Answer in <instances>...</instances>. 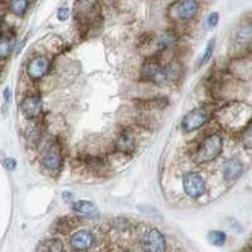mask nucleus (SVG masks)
<instances>
[{
  "instance_id": "nucleus-1",
  "label": "nucleus",
  "mask_w": 252,
  "mask_h": 252,
  "mask_svg": "<svg viewBox=\"0 0 252 252\" xmlns=\"http://www.w3.org/2000/svg\"><path fill=\"white\" fill-rule=\"evenodd\" d=\"M252 116L251 107L247 106L246 103L232 102L220 110L217 114V119L223 127L229 130L246 129L249 126L250 120Z\"/></svg>"
},
{
  "instance_id": "nucleus-2",
  "label": "nucleus",
  "mask_w": 252,
  "mask_h": 252,
  "mask_svg": "<svg viewBox=\"0 0 252 252\" xmlns=\"http://www.w3.org/2000/svg\"><path fill=\"white\" fill-rule=\"evenodd\" d=\"M222 148H223V141L220 135H209L204 139L202 145L198 148L194 155V160L197 163H208V161L215 160L222 152Z\"/></svg>"
},
{
  "instance_id": "nucleus-3",
  "label": "nucleus",
  "mask_w": 252,
  "mask_h": 252,
  "mask_svg": "<svg viewBox=\"0 0 252 252\" xmlns=\"http://www.w3.org/2000/svg\"><path fill=\"white\" fill-rule=\"evenodd\" d=\"M141 247L145 252H165V237L159 229H150L144 236L141 241Z\"/></svg>"
},
{
  "instance_id": "nucleus-4",
  "label": "nucleus",
  "mask_w": 252,
  "mask_h": 252,
  "mask_svg": "<svg viewBox=\"0 0 252 252\" xmlns=\"http://www.w3.org/2000/svg\"><path fill=\"white\" fill-rule=\"evenodd\" d=\"M141 77L144 81L160 85L169 77V72L158 62H146L141 69Z\"/></svg>"
},
{
  "instance_id": "nucleus-5",
  "label": "nucleus",
  "mask_w": 252,
  "mask_h": 252,
  "mask_svg": "<svg viewBox=\"0 0 252 252\" xmlns=\"http://www.w3.org/2000/svg\"><path fill=\"white\" fill-rule=\"evenodd\" d=\"M183 188L186 194L190 198H199L206 190V184L198 173L189 172L183 178Z\"/></svg>"
},
{
  "instance_id": "nucleus-6",
  "label": "nucleus",
  "mask_w": 252,
  "mask_h": 252,
  "mask_svg": "<svg viewBox=\"0 0 252 252\" xmlns=\"http://www.w3.org/2000/svg\"><path fill=\"white\" fill-rule=\"evenodd\" d=\"M207 119H208L207 110L203 107H198L184 116L183 121H182V127L187 132L194 131L207 123Z\"/></svg>"
},
{
  "instance_id": "nucleus-7",
  "label": "nucleus",
  "mask_w": 252,
  "mask_h": 252,
  "mask_svg": "<svg viewBox=\"0 0 252 252\" xmlns=\"http://www.w3.org/2000/svg\"><path fill=\"white\" fill-rule=\"evenodd\" d=\"M49 69V61L43 56H35L29 61L28 66H27V73L29 78L33 81L40 80L46 75Z\"/></svg>"
},
{
  "instance_id": "nucleus-8",
  "label": "nucleus",
  "mask_w": 252,
  "mask_h": 252,
  "mask_svg": "<svg viewBox=\"0 0 252 252\" xmlns=\"http://www.w3.org/2000/svg\"><path fill=\"white\" fill-rule=\"evenodd\" d=\"M198 12V3L194 0H186V1H178L173 5V17L181 20L192 19Z\"/></svg>"
},
{
  "instance_id": "nucleus-9",
  "label": "nucleus",
  "mask_w": 252,
  "mask_h": 252,
  "mask_svg": "<svg viewBox=\"0 0 252 252\" xmlns=\"http://www.w3.org/2000/svg\"><path fill=\"white\" fill-rule=\"evenodd\" d=\"M94 235L90 232L89 229H80L71 237V247L78 252L90 250L94 246Z\"/></svg>"
},
{
  "instance_id": "nucleus-10",
  "label": "nucleus",
  "mask_w": 252,
  "mask_h": 252,
  "mask_svg": "<svg viewBox=\"0 0 252 252\" xmlns=\"http://www.w3.org/2000/svg\"><path fill=\"white\" fill-rule=\"evenodd\" d=\"M43 102L39 96H28L20 105V111L27 119H34L42 112Z\"/></svg>"
},
{
  "instance_id": "nucleus-11",
  "label": "nucleus",
  "mask_w": 252,
  "mask_h": 252,
  "mask_svg": "<svg viewBox=\"0 0 252 252\" xmlns=\"http://www.w3.org/2000/svg\"><path fill=\"white\" fill-rule=\"evenodd\" d=\"M222 173H223L224 181L235 182L244 173V165L238 159L231 158V159L224 161L223 165H222Z\"/></svg>"
},
{
  "instance_id": "nucleus-12",
  "label": "nucleus",
  "mask_w": 252,
  "mask_h": 252,
  "mask_svg": "<svg viewBox=\"0 0 252 252\" xmlns=\"http://www.w3.org/2000/svg\"><path fill=\"white\" fill-rule=\"evenodd\" d=\"M42 164H43L44 169L49 170V172H56L60 169L61 164H62V157H61V150L57 145L51 146L47 150L42 159Z\"/></svg>"
},
{
  "instance_id": "nucleus-13",
  "label": "nucleus",
  "mask_w": 252,
  "mask_h": 252,
  "mask_svg": "<svg viewBox=\"0 0 252 252\" xmlns=\"http://www.w3.org/2000/svg\"><path fill=\"white\" fill-rule=\"evenodd\" d=\"M252 42V24L244 23L241 24L236 31L235 43L240 47L249 46Z\"/></svg>"
},
{
  "instance_id": "nucleus-14",
  "label": "nucleus",
  "mask_w": 252,
  "mask_h": 252,
  "mask_svg": "<svg viewBox=\"0 0 252 252\" xmlns=\"http://www.w3.org/2000/svg\"><path fill=\"white\" fill-rule=\"evenodd\" d=\"M73 211L78 215L83 216V217H97L98 216V209L96 208L94 203L90 201H77L73 203Z\"/></svg>"
},
{
  "instance_id": "nucleus-15",
  "label": "nucleus",
  "mask_w": 252,
  "mask_h": 252,
  "mask_svg": "<svg viewBox=\"0 0 252 252\" xmlns=\"http://www.w3.org/2000/svg\"><path fill=\"white\" fill-rule=\"evenodd\" d=\"M116 149L121 153H132L135 149V139L129 132H124L116 140Z\"/></svg>"
},
{
  "instance_id": "nucleus-16",
  "label": "nucleus",
  "mask_w": 252,
  "mask_h": 252,
  "mask_svg": "<svg viewBox=\"0 0 252 252\" xmlns=\"http://www.w3.org/2000/svg\"><path fill=\"white\" fill-rule=\"evenodd\" d=\"M64 246L62 241L58 238H49V240L40 242L37 247V252H63Z\"/></svg>"
},
{
  "instance_id": "nucleus-17",
  "label": "nucleus",
  "mask_w": 252,
  "mask_h": 252,
  "mask_svg": "<svg viewBox=\"0 0 252 252\" xmlns=\"http://www.w3.org/2000/svg\"><path fill=\"white\" fill-rule=\"evenodd\" d=\"M13 48V37L10 34L0 35V61L5 60Z\"/></svg>"
},
{
  "instance_id": "nucleus-18",
  "label": "nucleus",
  "mask_w": 252,
  "mask_h": 252,
  "mask_svg": "<svg viewBox=\"0 0 252 252\" xmlns=\"http://www.w3.org/2000/svg\"><path fill=\"white\" fill-rule=\"evenodd\" d=\"M175 43V35L173 34L172 32H165L160 37L158 38L157 46L160 51H164V49H168L169 47L174 46Z\"/></svg>"
},
{
  "instance_id": "nucleus-19",
  "label": "nucleus",
  "mask_w": 252,
  "mask_h": 252,
  "mask_svg": "<svg viewBox=\"0 0 252 252\" xmlns=\"http://www.w3.org/2000/svg\"><path fill=\"white\" fill-rule=\"evenodd\" d=\"M28 6L29 1H26V0H14V1H10V3H9L8 8L13 14L23 15Z\"/></svg>"
},
{
  "instance_id": "nucleus-20",
  "label": "nucleus",
  "mask_w": 252,
  "mask_h": 252,
  "mask_svg": "<svg viewBox=\"0 0 252 252\" xmlns=\"http://www.w3.org/2000/svg\"><path fill=\"white\" fill-rule=\"evenodd\" d=\"M227 236L226 233L222 232V231H211L208 233V241L215 246H223L226 244Z\"/></svg>"
},
{
  "instance_id": "nucleus-21",
  "label": "nucleus",
  "mask_w": 252,
  "mask_h": 252,
  "mask_svg": "<svg viewBox=\"0 0 252 252\" xmlns=\"http://www.w3.org/2000/svg\"><path fill=\"white\" fill-rule=\"evenodd\" d=\"M241 141L246 149H252V124L244 130L242 136H241Z\"/></svg>"
},
{
  "instance_id": "nucleus-22",
  "label": "nucleus",
  "mask_w": 252,
  "mask_h": 252,
  "mask_svg": "<svg viewBox=\"0 0 252 252\" xmlns=\"http://www.w3.org/2000/svg\"><path fill=\"white\" fill-rule=\"evenodd\" d=\"M215 46H216L215 39H211V42H209L208 46H207L206 51H204V55L202 56L201 61H199V66H202V64H204L206 62H208L209 58L212 57L213 51H215Z\"/></svg>"
},
{
  "instance_id": "nucleus-23",
  "label": "nucleus",
  "mask_w": 252,
  "mask_h": 252,
  "mask_svg": "<svg viewBox=\"0 0 252 252\" xmlns=\"http://www.w3.org/2000/svg\"><path fill=\"white\" fill-rule=\"evenodd\" d=\"M3 164L5 166V169L9 170V172H13L15 169V166H17V161L13 158H6V159H4Z\"/></svg>"
},
{
  "instance_id": "nucleus-24",
  "label": "nucleus",
  "mask_w": 252,
  "mask_h": 252,
  "mask_svg": "<svg viewBox=\"0 0 252 252\" xmlns=\"http://www.w3.org/2000/svg\"><path fill=\"white\" fill-rule=\"evenodd\" d=\"M218 13H211L208 17V19H207V24H208V27H211V28H213V27L217 26L218 23Z\"/></svg>"
},
{
  "instance_id": "nucleus-25",
  "label": "nucleus",
  "mask_w": 252,
  "mask_h": 252,
  "mask_svg": "<svg viewBox=\"0 0 252 252\" xmlns=\"http://www.w3.org/2000/svg\"><path fill=\"white\" fill-rule=\"evenodd\" d=\"M57 17L60 20H67L69 18V9L68 8H61L57 13Z\"/></svg>"
},
{
  "instance_id": "nucleus-26",
  "label": "nucleus",
  "mask_w": 252,
  "mask_h": 252,
  "mask_svg": "<svg viewBox=\"0 0 252 252\" xmlns=\"http://www.w3.org/2000/svg\"><path fill=\"white\" fill-rule=\"evenodd\" d=\"M4 98H5L6 102H9V98H10V90H9L8 87L4 90Z\"/></svg>"
},
{
  "instance_id": "nucleus-27",
  "label": "nucleus",
  "mask_w": 252,
  "mask_h": 252,
  "mask_svg": "<svg viewBox=\"0 0 252 252\" xmlns=\"http://www.w3.org/2000/svg\"><path fill=\"white\" fill-rule=\"evenodd\" d=\"M125 252H131V251H125Z\"/></svg>"
}]
</instances>
